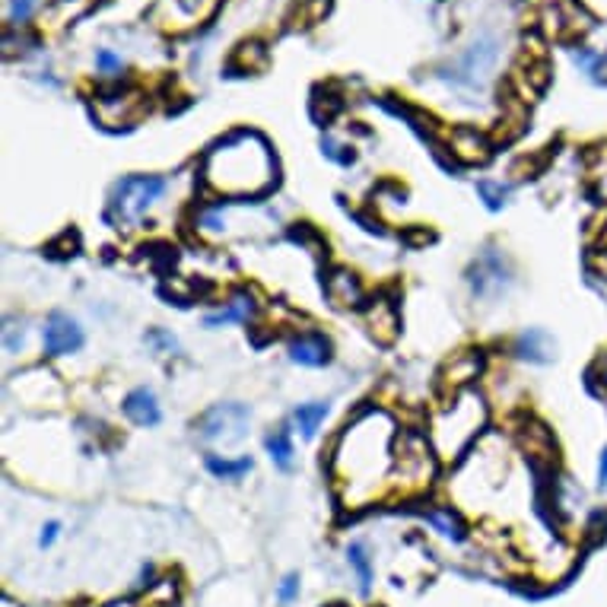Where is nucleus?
<instances>
[{"label":"nucleus","instance_id":"1","mask_svg":"<svg viewBox=\"0 0 607 607\" xmlns=\"http://www.w3.org/2000/svg\"><path fill=\"white\" fill-rule=\"evenodd\" d=\"M204 185L223 198H261L277 185V159L271 143L252 130H239L204 156Z\"/></svg>","mask_w":607,"mask_h":607},{"label":"nucleus","instance_id":"2","mask_svg":"<svg viewBox=\"0 0 607 607\" xmlns=\"http://www.w3.org/2000/svg\"><path fill=\"white\" fill-rule=\"evenodd\" d=\"M391 420L385 414H365L344 433L337 446L334 474L341 484H365V480H382L391 465Z\"/></svg>","mask_w":607,"mask_h":607},{"label":"nucleus","instance_id":"3","mask_svg":"<svg viewBox=\"0 0 607 607\" xmlns=\"http://www.w3.org/2000/svg\"><path fill=\"white\" fill-rule=\"evenodd\" d=\"M166 191H169L166 175H128V179L115 181L112 194H108L106 220L115 230H134L166 198Z\"/></svg>","mask_w":607,"mask_h":607},{"label":"nucleus","instance_id":"4","mask_svg":"<svg viewBox=\"0 0 607 607\" xmlns=\"http://www.w3.org/2000/svg\"><path fill=\"white\" fill-rule=\"evenodd\" d=\"M248 423H252V410L239 401H230V404H217V407L207 410V414L194 423V429H198V436L204 442H223V446H232V442L245 439Z\"/></svg>","mask_w":607,"mask_h":607},{"label":"nucleus","instance_id":"5","mask_svg":"<svg viewBox=\"0 0 607 607\" xmlns=\"http://www.w3.org/2000/svg\"><path fill=\"white\" fill-rule=\"evenodd\" d=\"M468 283H471L474 299H484V303H496L499 296H506V290L512 286V267L502 258V252L487 248L478 261L468 271Z\"/></svg>","mask_w":607,"mask_h":607},{"label":"nucleus","instance_id":"6","mask_svg":"<svg viewBox=\"0 0 607 607\" xmlns=\"http://www.w3.org/2000/svg\"><path fill=\"white\" fill-rule=\"evenodd\" d=\"M42 341H45V354L48 356H67V354H77V350L87 344V334H83V328L70 315L51 312L42 328Z\"/></svg>","mask_w":607,"mask_h":607},{"label":"nucleus","instance_id":"7","mask_svg":"<svg viewBox=\"0 0 607 607\" xmlns=\"http://www.w3.org/2000/svg\"><path fill=\"white\" fill-rule=\"evenodd\" d=\"M124 414H128L130 423H137V427L149 429V427H159L162 423V407L159 401H156V395L149 388H134L128 397H124Z\"/></svg>","mask_w":607,"mask_h":607},{"label":"nucleus","instance_id":"8","mask_svg":"<svg viewBox=\"0 0 607 607\" xmlns=\"http://www.w3.org/2000/svg\"><path fill=\"white\" fill-rule=\"evenodd\" d=\"M512 350H515V356L525 360V363H550L557 344H553V337L547 334L544 328H528V331H521V334L515 337Z\"/></svg>","mask_w":607,"mask_h":607},{"label":"nucleus","instance_id":"9","mask_svg":"<svg viewBox=\"0 0 607 607\" xmlns=\"http://www.w3.org/2000/svg\"><path fill=\"white\" fill-rule=\"evenodd\" d=\"M290 360L299 365H309V369H318V365H324L331 360V347H328V341L318 334L296 337V341L290 344Z\"/></svg>","mask_w":607,"mask_h":607},{"label":"nucleus","instance_id":"10","mask_svg":"<svg viewBox=\"0 0 607 607\" xmlns=\"http://www.w3.org/2000/svg\"><path fill=\"white\" fill-rule=\"evenodd\" d=\"M328 414H331L328 401H309L293 410V423H296V429L303 433V439H315V433L322 429V423L328 420Z\"/></svg>","mask_w":607,"mask_h":607},{"label":"nucleus","instance_id":"11","mask_svg":"<svg viewBox=\"0 0 607 607\" xmlns=\"http://www.w3.org/2000/svg\"><path fill=\"white\" fill-rule=\"evenodd\" d=\"M204 468L213 474L217 480H242L248 471L254 468V461L242 455V458H223V455H207Z\"/></svg>","mask_w":607,"mask_h":607},{"label":"nucleus","instance_id":"12","mask_svg":"<svg viewBox=\"0 0 607 607\" xmlns=\"http://www.w3.org/2000/svg\"><path fill=\"white\" fill-rule=\"evenodd\" d=\"M254 315V303L252 296H236L226 309L213 312V315L204 318V328H223V324H236V322H248Z\"/></svg>","mask_w":607,"mask_h":607},{"label":"nucleus","instance_id":"13","mask_svg":"<svg viewBox=\"0 0 607 607\" xmlns=\"http://www.w3.org/2000/svg\"><path fill=\"white\" fill-rule=\"evenodd\" d=\"M347 566L356 572V579H360V592H363V595H369L372 579H376V570H372L369 547H365L363 540H354V544H347Z\"/></svg>","mask_w":607,"mask_h":607},{"label":"nucleus","instance_id":"14","mask_svg":"<svg viewBox=\"0 0 607 607\" xmlns=\"http://www.w3.org/2000/svg\"><path fill=\"white\" fill-rule=\"evenodd\" d=\"M264 448H267V455H271L273 465L283 468V471H290L293 461H296V448H293L290 429H277V433H271L264 439Z\"/></svg>","mask_w":607,"mask_h":607},{"label":"nucleus","instance_id":"15","mask_svg":"<svg viewBox=\"0 0 607 607\" xmlns=\"http://www.w3.org/2000/svg\"><path fill=\"white\" fill-rule=\"evenodd\" d=\"M478 194L484 198V204L489 211H502V207L509 204V198H512V185H502V181H478Z\"/></svg>","mask_w":607,"mask_h":607},{"label":"nucleus","instance_id":"16","mask_svg":"<svg viewBox=\"0 0 607 607\" xmlns=\"http://www.w3.org/2000/svg\"><path fill=\"white\" fill-rule=\"evenodd\" d=\"M296 598H299V576L296 572H290V576H283V582L277 585V602L293 604Z\"/></svg>","mask_w":607,"mask_h":607},{"label":"nucleus","instance_id":"17","mask_svg":"<svg viewBox=\"0 0 607 607\" xmlns=\"http://www.w3.org/2000/svg\"><path fill=\"white\" fill-rule=\"evenodd\" d=\"M96 67H99L102 74L115 77V74H118V70L124 67V61H121L118 55H112V51H108V48H102L99 55H96Z\"/></svg>","mask_w":607,"mask_h":607},{"label":"nucleus","instance_id":"18","mask_svg":"<svg viewBox=\"0 0 607 607\" xmlns=\"http://www.w3.org/2000/svg\"><path fill=\"white\" fill-rule=\"evenodd\" d=\"M57 538H61V521L51 519L48 525L42 528V534H38V547H42V550H48V547H55Z\"/></svg>","mask_w":607,"mask_h":607},{"label":"nucleus","instance_id":"19","mask_svg":"<svg viewBox=\"0 0 607 607\" xmlns=\"http://www.w3.org/2000/svg\"><path fill=\"white\" fill-rule=\"evenodd\" d=\"M147 344H153L156 350H166V354H169V350L179 347V341H175L172 334H166V331H149V334H147Z\"/></svg>","mask_w":607,"mask_h":607},{"label":"nucleus","instance_id":"20","mask_svg":"<svg viewBox=\"0 0 607 607\" xmlns=\"http://www.w3.org/2000/svg\"><path fill=\"white\" fill-rule=\"evenodd\" d=\"M29 13H32V0H13V19H19V23H23Z\"/></svg>","mask_w":607,"mask_h":607},{"label":"nucleus","instance_id":"21","mask_svg":"<svg viewBox=\"0 0 607 607\" xmlns=\"http://www.w3.org/2000/svg\"><path fill=\"white\" fill-rule=\"evenodd\" d=\"M598 484L607 487V448L602 452V461H598Z\"/></svg>","mask_w":607,"mask_h":607}]
</instances>
